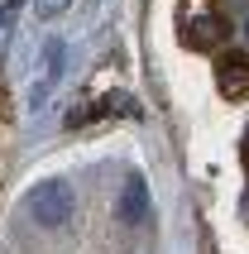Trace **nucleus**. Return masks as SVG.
I'll list each match as a JSON object with an SVG mask.
<instances>
[{"mask_svg": "<svg viewBox=\"0 0 249 254\" xmlns=\"http://www.w3.org/2000/svg\"><path fill=\"white\" fill-rule=\"evenodd\" d=\"M72 211H77V192H72L67 178H48V183H39L34 192H29V216H34L43 230L67 226Z\"/></svg>", "mask_w": 249, "mask_h": 254, "instance_id": "nucleus-1", "label": "nucleus"}, {"mask_svg": "<svg viewBox=\"0 0 249 254\" xmlns=\"http://www.w3.org/2000/svg\"><path fill=\"white\" fill-rule=\"evenodd\" d=\"M62 72H67V43L48 39V48H43V77L29 86V115H39L43 106H48V96H53L58 82H62Z\"/></svg>", "mask_w": 249, "mask_h": 254, "instance_id": "nucleus-2", "label": "nucleus"}, {"mask_svg": "<svg viewBox=\"0 0 249 254\" xmlns=\"http://www.w3.org/2000/svg\"><path fill=\"white\" fill-rule=\"evenodd\" d=\"M225 39H230V24H225L221 14H192L187 29H182V43L196 48V53H216Z\"/></svg>", "mask_w": 249, "mask_h": 254, "instance_id": "nucleus-3", "label": "nucleus"}, {"mask_svg": "<svg viewBox=\"0 0 249 254\" xmlns=\"http://www.w3.org/2000/svg\"><path fill=\"white\" fill-rule=\"evenodd\" d=\"M216 91L230 101L249 96V53H221L216 58Z\"/></svg>", "mask_w": 249, "mask_h": 254, "instance_id": "nucleus-4", "label": "nucleus"}, {"mask_svg": "<svg viewBox=\"0 0 249 254\" xmlns=\"http://www.w3.org/2000/svg\"><path fill=\"white\" fill-rule=\"evenodd\" d=\"M115 216H120L124 226H144V221H149V183H144L139 173L124 178L120 197H115Z\"/></svg>", "mask_w": 249, "mask_h": 254, "instance_id": "nucleus-5", "label": "nucleus"}, {"mask_svg": "<svg viewBox=\"0 0 249 254\" xmlns=\"http://www.w3.org/2000/svg\"><path fill=\"white\" fill-rule=\"evenodd\" d=\"M19 10H24V0H5V5H0V34H10V29H14Z\"/></svg>", "mask_w": 249, "mask_h": 254, "instance_id": "nucleus-6", "label": "nucleus"}, {"mask_svg": "<svg viewBox=\"0 0 249 254\" xmlns=\"http://www.w3.org/2000/svg\"><path fill=\"white\" fill-rule=\"evenodd\" d=\"M72 0H34V10H39V19H58V14L67 10Z\"/></svg>", "mask_w": 249, "mask_h": 254, "instance_id": "nucleus-7", "label": "nucleus"}, {"mask_svg": "<svg viewBox=\"0 0 249 254\" xmlns=\"http://www.w3.org/2000/svg\"><path fill=\"white\" fill-rule=\"evenodd\" d=\"M240 158H245V168H249V125H245V139H240Z\"/></svg>", "mask_w": 249, "mask_h": 254, "instance_id": "nucleus-8", "label": "nucleus"}, {"mask_svg": "<svg viewBox=\"0 0 249 254\" xmlns=\"http://www.w3.org/2000/svg\"><path fill=\"white\" fill-rule=\"evenodd\" d=\"M245 39H249V19H245Z\"/></svg>", "mask_w": 249, "mask_h": 254, "instance_id": "nucleus-9", "label": "nucleus"}]
</instances>
